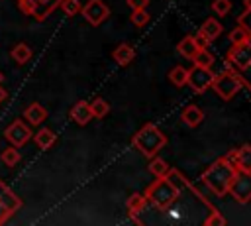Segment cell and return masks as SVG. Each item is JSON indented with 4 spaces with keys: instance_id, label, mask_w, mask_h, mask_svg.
<instances>
[{
    "instance_id": "cb8c5ba5",
    "label": "cell",
    "mask_w": 251,
    "mask_h": 226,
    "mask_svg": "<svg viewBox=\"0 0 251 226\" xmlns=\"http://www.w3.org/2000/svg\"><path fill=\"white\" fill-rule=\"evenodd\" d=\"M88 106H90L92 118H104L110 112V104L104 98H94L92 102H88Z\"/></svg>"
},
{
    "instance_id": "52a82bcc",
    "label": "cell",
    "mask_w": 251,
    "mask_h": 226,
    "mask_svg": "<svg viewBox=\"0 0 251 226\" xmlns=\"http://www.w3.org/2000/svg\"><path fill=\"white\" fill-rule=\"evenodd\" d=\"M214 71L212 67H200V65H192L188 69V77H186V85L196 92V94H204L212 81H214Z\"/></svg>"
},
{
    "instance_id": "30bf717a",
    "label": "cell",
    "mask_w": 251,
    "mask_h": 226,
    "mask_svg": "<svg viewBox=\"0 0 251 226\" xmlns=\"http://www.w3.org/2000/svg\"><path fill=\"white\" fill-rule=\"evenodd\" d=\"M31 136H33L31 128H29L22 118L14 120V122L4 130V138H6V141H8L10 145H16V147L25 145V143L31 140Z\"/></svg>"
},
{
    "instance_id": "ac0fdd59",
    "label": "cell",
    "mask_w": 251,
    "mask_h": 226,
    "mask_svg": "<svg viewBox=\"0 0 251 226\" xmlns=\"http://www.w3.org/2000/svg\"><path fill=\"white\" fill-rule=\"evenodd\" d=\"M222 29H224V28H222L220 20H216V18H208V20H206V22L200 26V29H198V31H200V33H202V35H204V37H206V39L212 43L216 37H220Z\"/></svg>"
},
{
    "instance_id": "ffe728a7",
    "label": "cell",
    "mask_w": 251,
    "mask_h": 226,
    "mask_svg": "<svg viewBox=\"0 0 251 226\" xmlns=\"http://www.w3.org/2000/svg\"><path fill=\"white\" fill-rule=\"evenodd\" d=\"M10 55H12V59L18 63V65H25L29 59H31V47L27 45V43H16L14 47H12V51H10Z\"/></svg>"
},
{
    "instance_id": "7a4b0ae2",
    "label": "cell",
    "mask_w": 251,
    "mask_h": 226,
    "mask_svg": "<svg viewBox=\"0 0 251 226\" xmlns=\"http://www.w3.org/2000/svg\"><path fill=\"white\" fill-rule=\"evenodd\" d=\"M131 145L141 151L145 157H155L165 145H167V136L155 126V124H145L141 130H137L131 138Z\"/></svg>"
},
{
    "instance_id": "1f68e13d",
    "label": "cell",
    "mask_w": 251,
    "mask_h": 226,
    "mask_svg": "<svg viewBox=\"0 0 251 226\" xmlns=\"http://www.w3.org/2000/svg\"><path fill=\"white\" fill-rule=\"evenodd\" d=\"M247 37H249V35H247V31H245L241 26H237L235 29H231V31H229V41H231V43H239V41H245Z\"/></svg>"
},
{
    "instance_id": "5bb4252c",
    "label": "cell",
    "mask_w": 251,
    "mask_h": 226,
    "mask_svg": "<svg viewBox=\"0 0 251 226\" xmlns=\"http://www.w3.org/2000/svg\"><path fill=\"white\" fill-rule=\"evenodd\" d=\"M24 118L27 120V124L31 126H39L45 118H47V110L39 104V102H31L24 108Z\"/></svg>"
},
{
    "instance_id": "3957f363",
    "label": "cell",
    "mask_w": 251,
    "mask_h": 226,
    "mask_svg": "<svg viewBox=\"0 0 251 226\" xmlns=\"http://www.w3.org/2000/svg\"><path fill=\"white\" fill-rule=\"evenodd\" d=\"M145 200L157 206L159 210H167L178 197V189L167 177H155V181L145 189Z\"/></svg>"
},
{
    "instance_id": "d4e9b609",
    "label": "cell",
    "mask_w": 251,
    "mask_h": 226,
    "mask_svg": "<svg viewBox=\"0 0 251 226\" xmlns=\"http://www.w3.org/2000/svg\"><path fill=\"white\" fill-rule=\"evenodd\" d=\"M169 169H171V167L167 165L165 159H161V157H157V155L151 157V161H149V171H151V175H155V177H165Z\"/></svg>"
},
{
    "instance_id": "6da1fadb",
    "label": "cell",
    "mask_w": 251,
    "mask_h": 226,
    "mask_svg": "<svg viewBox=\"0 0 251 226\" xmlns=\"http://www.w3.org/2000/svg\"><path fill=\"white\" fill-rule=\"evenodd\" d=\"M237 167L227 159V157H220L216 159L202 175V181L218 195V197H224L227 195V189H229V183L235 175Z\"/></svg>"
},
{
    "instance_id": "f546056e",
    "label": "cell",
    "mask_w": 251,
    "mask_h": 226,
    "mask_svg": "<svg viewBox=\"0 0 251 226\" xmlns=\"http://www.w3.org/2000/svg\"><path fill=\"white\" fill-rule=\"evenodd\" d=\"M237 24H239V26L247 31V35L251 37V8H245V12H241V14H239Z\"/></svg>"
},
{
    "instance_id": "5b68a950",
    "label": "cell",
    "mask_w": 251,
    "mask_h": 226,
    "mask_svg": "<svg viewBox=\"0 0 251 226\" xmlns=\"http://www.w3.org/2000/svg\"><path fill=\"white\" fill-rule=\"evenodd\" d=\"M241 86H243V85H241L239 77H237L235 73H231V71H224V73H220V75H214V81H212V85H210V88H214V92H216L222 100H231V98L239 92Z\"/></svg>"
},
{
    "instance_id": "d590c367",
    "label": "cell",
    "mask_w": 251,
    "mask_h": 226,
    "mask_svg": "<svg viewBox=\"0 0 251 226\" xmlns=\"http://www.w3.org/2000/svg\"><path fill=\"white\" fill-rule=\"evenodd\" d=\"M6 98H8V90H6V88L2 86V83H0V104H2Z\"/></svg>"
},
{
    "instance_id": "f1b7e54d",
    "label": "cell",
    "mask_w": 251,
    "mask_h": 226,
    "mask_svg": "<svg viewBox=\"0 0 251 226\" xmlns=\"http://www.w3.org/2000/svg\"><path fill=\"white\" fill-rule=\"evenodd\" d=\"M131 24L135 26V28H143L147 22H149V14L145 12V10H133V14H131Z\"/></svg>"
},
{
    "instance_id": "83f0119b",
    "label": "cell",
    "mask_w": 251,
    "mask_h": 226,
    "mask_svg": "<svg viewBox=\"0 0 251 226\" xmlns=\"http://www.w3.org/2000/svg\"><path fill=\"white\" fill-rule=\"evenodd\" d=\"M212 10H214V14H218L220 18H224V16L229 14L231 2H229V0H214V2H212Z\"/></svg>"
},
{
    "instance_id": "277c9868",
    "label": "cell",
    "mask_w": 251,
    "mask_h": 226,
    "mask_svg": "<svg viewBox=\"0 0 251 226\" xmlns=\"http://www.w3.org/2000/svg\"><path fill=\"white\" fill-rule=\"evenodd\" d=\"M249 63H251V37L239 43H231V47L226 53V71L237 73Z\"/></svg>"
},
{
    "instance_id": "e575fe53",
    "label": "cell",
    "mask_w": 251,
    "mask_h": 226,
    "mask_svg": "<svg viewBox=\"0 0 251 226\" xmlns=\"http://www.w3.org/2000/svg\"><path fill=\"white\" fill-rule=\"evenodd\" d=\"M126 2L131 10H145L147 4H149V0H126Z\"/></svg>"
},
{
    "instance_id": "9c48e42d",
    "label": "cell",
    "mask_w": 251,
    "mask_h": 226,
    "mask_svg": "<svg viewBox=\"0 0 251 226\" xmlns=\"http://www.w3.org/2000/svg\"><path fill=\"white\" fill-rule=\"evenodd\" d=\"M20 208H22V198L0 179V224H4Z\"/></svg>"
},
{
    "instance_id": "ba28073f",
    "label": "cell",
    "mask_w": 251,
    "mask_h": 226,
    "mask_svg": "<svg viewBox=\"0 0 251 226\" xmlns=\"http://www.w3.org/2000/svg\"><path fill=\"white\" fill-rule=\"evenodd\" d=\"M16 2L25 16H31L39 22L45 20L61 4V0H16Z\"/></svg>"
},
{
    "instance_id": "74e56055",
    "label": "cell",
    "mask_w": 251,
    "mask_h": 226,
    "mask_svg": "<svg viewBox=\"0 0 251 226\" xmlns=\"http://www.w3.org/2000/svg\"><path fill=\"white\" fill-rule=\"evenodd\" d=\"M2 81H4V75H2V73H0V83H2Z\"/></svg>"
},
{
    "instance_id": "4fadbf2b",
    "label": "cell",
    "mask_w": 251,
    "mask_h": 226,
    "mask_svg": "<svg viewBox=\"0 0 251 226\" xmlns=\"http://www.w3.org/2000/svg\"><path fill=\"white\" fill-rule=\"evenodd\" d=\"M69 116H71V120L76 122L78 126H86V124L92 120V112H90L88 102H86V100H78V102L71 108Z\"/></svg>"
},
{
    "instance_id": "8992f818",
    "label": "cell",
    "mask_w": 251,
    "mask_h": 226,
    "mask_svg": "<svg viewBox=\"0 0 251 226\" xmlns=\"http://www.w3.org/2000/svg\"><path fill=\"white\" fill-rule=\"evenodd\" d=\"M227 193L233 197L235 202L239 204H247L251 200V171H235Z\"/></svg>"
},
{
    "instance_id": "8d00e7d4",
    "label": "cell",
    "mask_w": 251,
    "mask_h": 226,
    "mask_svg": "<svg viewBox=\"0 0 251 226\" xmlns=\"http://www.w3.org/2000/svg\"><path fill=\"white\" fill-rule=\"evenodd\" d=\"M243 6L245 8H251V0H243Z\"/></svg>"
},
{
    "instance_id": "e0dca14e",
    "label": "cell",
    "mask_w": 251,
    "mask_h": 226,
    "mask_svg": "<svg viewBox=\"0 0 251 226\" xmlns=\"http://www.w3.org/2000/svg\"><path fill=\"white\" fill-rule=\"evenodd\" d=\"M112 57H114V61H116L118 65L126 67V65H129V63L133 61V57H135V49H133L129 43H120V45L114 49Z\"/></svg>"
},
{
    "instance_id": "7402d4cb",
    "label": "cell",
    "mask_w": 251,
    "mask_h": 226,
    "mask_svg": "<svg viewBox=\"0 0 251 226\" xmlns=\"http://www.w3.org/2000/svg\"><path fill=\"white\" fill-rule=\"evenodd\" d=\"M186 77H188V69H184L182 65H175V67L169 71V81H171L175 86H184V85H186Z\"/></svg>"
},
{
    "instance_id": "9a60e30c",
    "label": "cell",
    "mask_w": 251,
    "mask_h": 226,
    "mask_svg": "<svg viewBox=\"0 0 251 226\" xmlns=\"http://www.w3.org/2000/svg\"><path fill=\"white\" fill-rule=\"evenodd\" d=\"M145 202H147V200H145V195H143V193H133V195L127 198V202H126V206H127V214L133 218L135 224H143V222L137 218V212L143 210Z\"/></svg>"
},
{
    "instance_id": "836d02e7",
    "label": "cell",
    "mask_w": 251,
    "mask_h": 226,
    "mask_svg": "<svg viewBox=\"0 0 251 226\" xmlns=\"http://www.w3.org/2000/svg\"><path fill=\"white\" fill-rule=\"evenodd\" d=\"M192 37H194V43H196V47H198V49H208L210 41H208V39H206V37H204L200 31H198L196 35H192Z\"/></svg>"
},
{
    "instance_id": "4316f807",
    "label": "cell",
    "mask_w": 251,
    "mask_h": 226,
    "mask_svg": "<svg viewBox=\"0 0 251 226\" xmlns=\"http://www.w3.org/2000/svg\"><path fill=\"white\" fill-rule=\"evenodd\" d=\"M59 8L67 14V16H76L78 12H80V8H82V4L78 2V0H61V4H59Z\"/></svg>"
},
{
    "instance_id": "44dd1931",
    "label": "cell",
    "mask_w": 251,
    "mask_h": 226,
    "mask_svg": "<svg viewBox=\"0 0 251 226\" xmlns=\"http://www.w3.org/2000/svg\"><path fill=\"white\" fill-rule=\"evenodd\" d=\"M176 51H178L182 57L192 59V57L196 55V51H198V47H196V43H194V37H192V35L182 37V39L178 41V45H176Z\"/></svg>"
},
{
    "instance_id": "d6a6232c",
    "label": "cell",
    "mask_w": 251,
    "mask_h": 226,
    "mask_svg": "<svg viewBox=\"0 0 251 226\" xmlns=\"http://www.w3.org/2000/svg\"><path fill=\"white\" fill-rule=\"evenodd\" d=\"M204 224H206V226H214V224L224 226V224H226V218H224V216H222L218 210H212V212H210V216L204 220Z\"/></svg>"
},
{
    "instance_id": "7c38bea8",
    "label": "cell",
    "mask_w": 251,
    "mask_h": 226,
    "mask_svg": "<svg viewBox=\"0 0 251 226\" xmlns=\"http://www.w3.org/2000/svg\"><path fill=\"white\" fill-rule=\"evenodd\" d=\"M227 159H229L239 171H251V145L245 143V145L233 149V151L227 155Z\"/></svg>"
},
{
    "instance_id": "8fae6325",
    "label": "cell",
    "mask_w": 251,
    "mask_h": 226,
    "mask_svg": "<svg viewBox=\"0 0 251 226\" xmlns=\"http://www.w3.org/2000/svg\"><path fill=\"white\" fill-rule=\"evenodd\" d=\"M82 18L90 24V26H100L108 16H110V8L102 2V0H88L82 8H80Z\"/></svg>"
},
{
    "instance_id": "484cf974",
    "label": "cell",
    "mask_w": 251,
    "mask_h": 226,
    "mask_svg": "<svg viewBox=\"0 0 251 226\" xmlns=\"http://www.w3.org/2000/svg\"><path fill=\"white\" fill-rule=\"evenodd\" d=\"M194 65H200V67H212L214 65V55L208 51V49H198L196 55L192 57Z\"/></svg>"
},
{
    "instance_id": "2e32d148",
    "label": "cell",
    "mask_w": 251,
    "mask_h": 226,
    "mask_svg": "<svg viewBox=\"0 0 251 226\" xmlns=\"http://www.w3.org/2000/svg\"><path fill=\"white\" fill-rule=\"evenodd\" d=\"M31 140L35 141V145H37L39 149H49L51 145H55L57 134H55L53 130H49V128H41V130H37V132L31 136Z\"/></svg>"
},
{
    "instance_id": "4dcf8cb0",
    "label": "cell",
    "mask_w": 251,
    "mask_h": 226,
    "mask_svg": "<svg viewBox=\"0 0 251 226\" xmlns=\"http://www.w3.org/2000/svg\"><path fill=\"white\" fill-rule=\"evenodd\" d=\"M235 75L239 77L241 85H243V86H245V88L251 92V63H249V65H245V67H243L241 71H237Z\"/></svg>"
},
{
    "instance_id": "d6986e66",
    "label": "cell",
    "mask_w": 251,
    "mask_h": 226,
    "mask_svg": "<svg viewBox=\"0 0 251 226\" xmlns=\"http://www.w3.org/2000/svg\"><path fill=\"white\" fill-rule=\"evenodd\" d=\"M180 118H182V122L186 124V126H190V128H196L202 120H204V112L196 106V104H190V106H186L184 110H182V114H180Z\"/></svg>"
},
{
    "instance_id": "603a6c76",
    "label": "cell",
    "mask_w": 251,
    "mask_h": 226,
    "mask_svg": "<svg viewBox=\"0 0 251 226\" xmlns=\"http://www.w3.org/2000/svg\"><path fill=\"white\" fill-rule=\"evenodd\" d=\"M20 151H18V147L16 145H10V147H6V149H2V153H0V161L6 165V167H14L18 161H20Z\"/></svg>"
}]
</instances>
